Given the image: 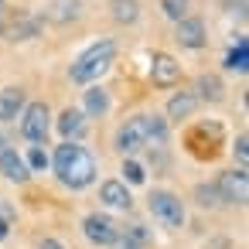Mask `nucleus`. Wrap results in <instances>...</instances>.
I'll return each mask as SVG.
<instances>
[{"mask_svg": "<svg viewBox=\"0 0 249 249\" xmlns=\"http://www.w3.org/2000/svg\"><path fill=\"white\" fill-rule=\"evenodd\" d=\"M195 89H198L195 99H205V103H222V99H225V86H222V79L212 75V72H208V75H198V86H195Z\"/></svg>", "mask_w": 249, "mask_h": 249, "instance_id": "obj_15", "label": "nucleus"}, {"mask_svg": "<svg viewBox=\"0 0 249 249\" xmlns=\"http://www.w3.org/2000/svg\"><path fill=\"white\" fill-rule=\"evenodd\" d=\"M246 143H249V140H246V133H239V140H235V157H239V164H242V167H246V157H249Z\"/></svg>", "mask_w": 249, "mask_h": 249, "instance_id": "obj_26", "label": "nucleus"}, {"mask_svg": "<svg viewBox=\"0 0 249 249\" xmlns=\"http://www.w3.org/2000/svg\"><path fill=\"white\" fill-rule=\"evenodd\" d=\"M174 38H178V45H181V48H191V52L205 48V41H208V35H205V24H201L198 18H184V21H178V31H174Z\"/></svg>", "mask_w": 249, "mask_h": 249, "instance_id": "obj_9", "label": "nucleus"}, {"mask_svg": "<svg viewBox=\"0 0 249 249\" xmlns=\"http://www.w3.org/2000/svg\"><path fill=\"white\" fill-rule=\"evenodd\" d=\"M38 31H41V21H38V18H24L21 24L11 28V41H28V38H35Z\"/></svg>", "mask_w": 249, "mask_h": 249, "instance_id": "obj_21", "label": "nucleus"}, {"mask_svg": "<svg viewBox=\"0 0 249 249\" xmlns=\"http://www.w3.org/2000/svg\"><path fill=\"white\" fill-rule=\"evenodd\" d=\"M58 133H62L69 143H75V140L86 133V113H82V109H65V113L58 116Z\"/></svg>", "mask_w": 249, "mask_h": 249, "instance_id": "obj_13", "label": "nucleus"}, {"mask_svg": "<svg viewBox=\"0 0 249 249\" xmlns=\"http://www.w3.org/2000/svg\"><path fill=\"white\" fill-rule=\"evenodd\" d=\"M86 113H89V116H106V113H109V92L99 89V86L86 89Z\"/></svg>", "mask_w": 249, "mask_h": 249, "instance_id": "obj_18", "label": "nucleus"}, {"mask_svg": "<svg viewBox=\"0 0 249 249\" xmlns=\"http://www.w3.org/2000/svg\"><path fill=\"white\" fill-rule=\"evenodd\" d=\"M0 14H4V0H0Z\"/></svg>", "mask_w": 249, "mask_h": 249, "instance_id": "obj_30", "label": "nucleus"}, {"mask_svg": "<svg viewBox=\"0 0 249 249\" xmlns=\"http://www.w3.org/2000/svg\"><path fill=\"white\" fill-rule=\"evenodd\" d=\"M143 123H147V147H164L167 143V120L157 113H143Z\"/></svg>", "mask_w": 249, "mask_h": 249, "instance_id": "obj_17", "label": "nucleus"}, {"mask_svg": "<svg viewBox=\"0 0 249 249\" xmlns=\"http://www.w3.org/2000/svg\"><path fill=\"white\" fill-rule=\"evenodd\" d=\"M195 198H198V205H201V208H215V205H222V201H218L215 184H198V188H195Z\"/></svg>", "mask_w": 249, "mask_h": 249, "instance_id": "obj_23", "label": "nucleus"}, {"mask_svg": "<svg viewBox=\"0 0 249 249\" xmlns=\"http://www.w3.org/2000/svg\"><path fill=\"white\" fill-rule=\"evenodd\" d=\"M113 58H116V41H113V38H103V41L89 45V48L69 65V79L79 82V86H89V82H96L99 75L109 72Z\"/></svg>", "mask_w": 249, "mask_h": 249, "instance_id": "obj_2", "label": "nucleus"}, {"mask_svg": "<svg viewBox=\"0 0 249 249\" xmlns=\"http://www.w3.org/2000/svg\"><path fill=\"white\" fill-rule=\"evenodd\" d=\"M99 198H103V205H109V208H123V212L133 205V198H130V191H126L123 181H103Z\"/></svg>", "mask_w": 249, "mask_h": 249, "instance_id": "obj_14", "label": "nucleus"}, {"mask_svg": "<svg viewBox=\"0 0 249 249\" xmlns=\"http://www.w3.org/2000/svg\"><path fill=\"white\" fill-rule=\"evenodd\" d=\"M45 18L52 24H72V21L82 18V0H52L48 11H45Z\"/></svg>", "mask_w": 249, "mask_h": 249, "instance_id": "obj_12", "label": "nucleus"}, {"mask_svg": "<svg viewBox=\"0 0 249 249\" xmlns=\"http://www.w3.org/2000/svg\"><path fill=\"white\" fill-rule=\"evenodd\" d=\"M143 147H147V123H143V113H140V116L126 120V123L116 130V150H120L123 157H133V154L143 150Z\"/></svg>", "mask_w": 249, "mask_h": 249, "instance_id": "obj_6", "label": "nucleus"}, {"mask_svg": "<svg viewBox=\"0 0 249 249\" xmlns=\"http://www.w3.org/2000/svg\"><path fill=\"white\" fill-rule=\"evenodd\" d=\"M188 7H191V0H160V11H164V18H171L174 24L188 18Z\"/></svg>", "mask_w": 249, "mask_h": 249, "instance_id": "obj_22", "label": "nucleus"}, {"mask_svg": "<svg viewBox=\"0 0 249 249\" xmlns=\"http://www.w3.org/2000/svg\"><path fill=\"white\" fill-rule=\"evenodd\" d=\"M109 11H113V21H120V24H133L140 18L137 0H109Z\"/></svg>", "mask_w": 249, "mask_h": 249, "instance_id": "obj_19", "label": "nucleus"}, {"mask_svg": "<svg viewBox=\"0 0 249 249\" xmlns=\"http://www.w3.org/2000/svg\"><path fill=\"white\" fill-rule=\"evenodd\" d=\"M225 69L246 75V69H249V45H246V38H239V45L225 55Z\"/></svg>", "mask_w": 249, "mask_h": 249, "instance_id": "obj_20", "label": "nucleus"}, {"mask_svg": "<svg viewBox=\"0 0 249 249\" xmlns=\"http://www.w3.org/2000/svg\"><path fill=\"white\" fill-rule=\"evenodd\" d=\"M4 235H7V222H4V218H0V239H4Z\"/></svg>", "mask_w": 249, "mask_h": 249, "instance_id": "obj_29", "label": "nucleus"}, {"mask_svg": "<svg viewBox=\"0 0 249 249\" xmlns=\"http://www.w3.org/2000/svg\"><path fill=\"white\" fill-rule=\"evenodd\" d=\"M82 232H86V239L92 246H113L120 239V225L109 215H99V212H92V215L82 218Z\"/></svg>", "mask_w": 249, "mask_h": 249, "instance_id": "obj_7", "label": "nucleus"}, {"mask_svg": "<svg viewBox=\"0 0 249 249\" xmlns=\"http://www.w3.org/2000/svg\"><path fill=\"white\" fill-rule=\"evenodd\" d=\"M123 174H126V181H130V184H143V167H140L133 157H126V160H123Z\"/></svg>", "mask_w": 249, "mask_h": 249, "instance_id": "obj_25", "label": "nucleus"}, {"mask_svg": "<svg viewBox=\"0 0 249 249\" xmlns=\"http://www.w3.org/2000/svg\"><path fill=\"white\" fill-rule=\"evenodd\" d=\"M150 79H154V86L171 89V86H178V79H181V65H178L167 52H157V55L150 58Z\"/></svg>", "mask_w": 249, "mask_h": 249, "instance_id": "obj_8", "label": "nucleus"}, {"mask_svg": "<svg viewBox=\"0 0 249 249\" xmlns=\"http://www.w3.org/2000/svg\"><path fill=\"white\" fill-rule=\"evenodd\" d=\"M215 191H218V201H225V205H246V198H249V174H246V167L222 171L218 181H215Z\"/></svg>", "mask_w": 249, "mask_h": 249, "instance_id": "obj_4", "label": "nucleus"}, {"mask_svg": "<svg viewBox=\"0 0 249 249\" xmlns=\"http://www.w3.org/2000/svg\"><path fill=\"white\" fill-rule=\"evenodd\" d=\"M41 249H65V246H62V242H55V239H45V242H41Z\"/></svg>", "mask_w": 249, "mask_h": 249, "instance_id": "obj_28", "label": "nucleus"}, {"mask_svg": "<svg viewBox=\"0 0 249 249\" xmlns=\"http://www.w3.org/2000/svg\"><path fill=\"white\" fill-rule=\"evenodd\" d=\"M48 130H52V113H48V106H45V103H31V106L24 109V116H21V133H24L31 143H45Z\"/></svg>", "mask_w": 249, "mask_h": 249, "instance_id": "obj_5", "label": "nucleus"}, {"mask_svg": "<svg viewBox=\"0 0 249 249\" xmlns=\"http://www.w3.org/2000/svg\"><path fill=\"white\" fill-rule=\"evenodd\" d=\"M195 106H198L195 92H178V96H171V103H167V120H188V116L195 113Z\"/></svg>", "mask_w": 249, "mask_h": 249, "instance_id": "obj_16", "label": "nucleus"}, {"mask_svg": "<svg viewBox=\"0 0 249 249\" xmlns=\"http://www.w3.org/2000/svg\"><path fill=\"white\" fill-rule=\"evenodd\" d=\"M147 205H150V215L164 229H181L184 225V201L178 195H171V191H150Z\"/></svg>", "mask_w": 249, "mask_h": 249, "instance_id": "obj_3", "label": "nucleus"}, {"mask_svg": "<svg viewBox=\"0 0 249 249\" xmlns=\"http://www.w3.org/2000/svg\"><path fill=\"white\" fill-rule=\"evenodd\" d=\"M0 174H4L7 181H14V184H24V181L31 178V171H28L24 157H21L18 150H11V147L0 150Z\"/></svg>", "mask_w": 249, "mask_h": 249, "instance_id": "obj_10", "label": "nucleus"}, {"mask_svg": "<svg viewBox=\"0 0 249 249\" xmlns=\"http://www.w3.org/2000/svg\"><path fill=\"white\" fill-rule=\"evenodd\" d=\"M24 109V89L21 86H7L0 89V123H14Z\"/></svg>", "mask_w": 249, "mask_h": 249, "instance_id": "obj_11", "label": "nucleus"}, {"mask_svg": "<svg viewBox=\"0 0 249 249\" xmlns=\"http://www.w3.org/2000/svg\"><path fill=\"white\" fill-rule=\"evenodd\" d=\"M113 246H116V249H140V242H137L133 235H123V232H120V239H116Z\"/></svg>", "mask_w": 249, "mask_h": 249, "instance_id": "obj_27", "label": "nucleus"}, {"mask_svg": "<svg viewBox=\"0 0 249 249\" xmlns=\"http://www.w3.org/2000/svg\"><path fill=\"white\" fill-rule=\"evenodd\" d=\"M52 167H55L58 181H62L65 188H72V191H79V188H89V184L96 181V157H92L86 147H79V143H69V140H65L62 147H55Z\"/></svg>", "mask_w": 249, "mask_h": 249, "instance_id": "obj_1", "label": "nucleus"}, {"mask_svg": "<svg viewBox=\"0 0 249 249\" xmlns=\"http://www.w3.org/2000/svg\"><path fill=\"white\" fill-rule=\"evenodd\" d=\"M24 164H28V171H45V167H48V154H45L41 147H31L28 157H24Z\"/></svg>", "mask_w": 249, "mask_h": 249, "instance_id": "obj_24", "label": "nucleus"}]
</instances>
